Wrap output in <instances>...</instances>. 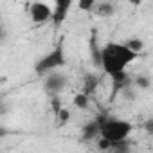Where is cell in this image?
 <instances>
[{"instance_id": "1", "label": "cell", "mask_w": 153, "mask_h": 153, "mask_svg": "<svg viewBox=\"0 0 153 153\" xmlns=\"http://www.w3.org/2000/svg\"><path fill=\"white\" fill-rule=\"evenodd\" d=\"M137 56L139 54L133 52L124 42H110L101 49V67L106 76H110L115 83H119L126 79V67L131 65L137 59Z\"/></svg>"}, {"instance_id": "2", "label": "cell", "mask_w": 153, "mask_h": 153, "mask_svg": "<svg viewBox=\"0 0 153 153\" xmlns=\"http://www.w3.org/2000/svg\"><path fill=\"white\" fill-rule=\"evenodd\" d=\"M131 130H133L131 123H128L124 119L110 117V119H105L99 123V137L105 139L106 142H110L112 146L124 144V140L130 137Z\"/></svg>"}, {"instance_id": "3", "label": "cell", "mask_w": 153, "mask_h": 153, "mask_svg": "<svg viewBox=\"0 0 153 153\" xmlns=\"http://www.w3.org/2000/svg\"><path fill=\"white\" fill-rule=\"evenodd\" d=\"M65 63V58H63V49L58 47L54 49L52 52H49L45 58H42L38 63H36V72L40 74H52L54 70H58V67H61Z\"/></svg>"}, {"instance_id": "4", "label": "cell", "mask_w": 153, "mask_h": 153, "mask_svg": "<svg viewBox=\"0 0 153 153\" xmlns=\"http://www.w3.org/2000/svg\"><path fill=\"white\" fill-rule=\"evenodd\" d=\"M27 11L34 24H47L49 20L54 18V9L47 2H33V4H29Z\"/></svg>"}, {"instance_id": "5", "label": "cell", "mask_w": 153, "mask_h": 153, "mask_svg": "<svg viewBox=\"0 0 153 153\" xmlns=\"http://www.w3.org/2000/svg\"><path fill=\"white\" fill-rule=\"evenodd\" d=\"M67 83V78L61 74V72H52L47 76V81H45V90L51 92V94H56L59 92Z\"/></svg>"}, {"instance_id": "6", "label": "cell", "mask_w": 153, "mask_h": 153, "mask_svg": "<svg viewBox=\"0 0 153 153\" xmlns=\"http://www.w3.org/2000/svg\"><path fill=\"white\" fill-rule=\"evenodd\" d=\"M72 7V2H58L56 6H54V22L56 24H61L65 18H67V15H68V9Z\"/></svg>"}, {"instance_id": "7", "label": "cell", "mask_w": 153, "mask_h": 153, "mask_svg": "<svg viewBox=\"0 0 153 153\" xmlns=\"http://www.w3.org/2000/svg\"><path fill=\"white\" fill-rule=\"evenodd\" d=\"M101 16H110L114 13V4H108V2H101V4H96V9Z\"/></svg>"}, {"instance_id": "8", "label": "cell", "mask_w": 153, "mask_h": 153, "mask_svg": "<svg viewBox=\"0 0 153 153\" xmlns=\"http://www.w3.org/2000/svg\"><path fill=\"white\" fill-rule=\"evenodd\" d=\"M124 43H126L133 52H137V54H140V51L144 49V42H142L140 38H128Z\"/></svg>"}, {"instance_id": "9", "label": "cell", "mask_w": 153, "mask_h": 153, "mask_svg": "<svg viewBox=\"0 0 153 153\" xmlns=\"http://www.w3.org/2000/svg\"><path fill=\"white\" fill-rule=\"evenodd\" d=\"M74 105L78 106V108H87V106H88V97H87V94H78V96H76V99H74Z\"/></svg>"}, {"instance_id": "10", "label": "cell", "mask_w": 153, "mask_h": 153, "mask_svg": "<svg viewBox=\"0 0 153 153\" xmlns=\"http://www.w3.org/2000/svg\"><path fill=\"white\" fill-rule=\"evenodd\" d=\"M79 7L85 9V11H94L96 9V2H92V0L90 2H79Z\"/></svg>"}]
</instances>
